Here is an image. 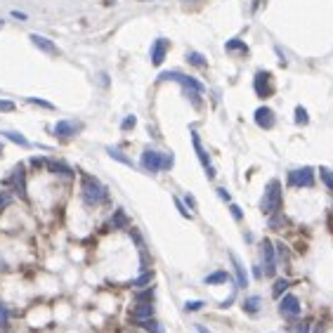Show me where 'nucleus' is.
Returning a JSON list of instances; mask_svg holds the SVG:
<instances>
[{
	"instance_id": "nucleus-28",
	"label": "nucleus",
	"mask_w": 333,
	"mask_h": 333,
	"mask_svg": "<svg viewBox=\"0 0 333 333\" xmlns=\"http://www.w3.org/2000/svg\"><path fill=\"white\" fill-rule=\"evenodd\" d=\"M151 279H154V272H142L140 277L132 281V286H147V284H149Z\"/></svg>"
},
{
	"instance_id": "nucleus-26",
	"label": "nucleus",
	"mask_w": 333,
	"mask_h": 333,
	"mask_svg": "<svg viewBox=\"0 0 333 333\" xmlns=\"http://www.w3.org/2000/svg\"><path fill=\"white\" fill-rule=\"evenodd\" d=\"M286 288H288V281H286V279L274 281V288H272V295H274V298H281V295L286 293Z\"/></svg>"
},
{
	"instance_id": "nucleus-29",
	"label": "nucleus",
	"mask_w": 333,
	"mask_h": 333,
	"mask_svg": "<svg viewBox=\"0 0 333 333\" xmlns=\"http://www.w3.org/2000/svg\"><path fill=\"white\" fill-rule=\"evenodd\" d=\"M12 201H15V196L10 192H0V210H5L8 206H12Z\"/></svg>"
},
{
	"instance_id": "nucleus-8",
	"label": "nucleus",
	"mask_w": 333,
	"mask_h": 333,
	"mask_svg": "<svg viewBox=\"0 0 333 333\" xmlns=\"http://www.w3.org/2000/svg\"><path fill=\"white\" fill-rule=\"evenodd\" d=\"M192 144H194L196 156H199V161H201V165H203V171H206V175H208V178H215V168L210 165V156L206 154V149H203V144H201V140H199L196 130H192Z\"/></svg>"
},
{
	"instance_id": "nucleus-14",
	"label": "nucleus",
	"mask_w": 333,
	"mask_h": 333,
	"mask_svg": "<svg viewBox=\"0 0 333 333\" xmlns=\"http://www.w3.org/2000/svg\"><path fill=\"white\" fill-rule=\"evenodd\" d=\"M253 118H256V123L260 125V128H265V130L274 125V111H272L270 107H258Z\"/></svg>"
},
{
	"instance_id": "nucleus-47",
	"label": "nucleus",
	"mask_w": 333,
	"mask_h": 333,
	"mask_svg": "<svg viewBox=\"0 0 333 333\" xmlns=\"http://www.w3.org/2000/svg\"><path fill=\"white\" fill-rule=\"evenodd\" d=\"M3 26H5V24H3V19H0V29H3Z\"/></svg>"
},
{
	"instance_id": "nucleus-16",
	"label": "nucleus",
	"mask_w": 333,
	"mask_h": 333,
	"mask_svg": "<svg viewBox=\"0 0 333 333\" xmlns=\"http://www.w3.org/2000/svg\"><path fill=\"white\" fill-rule=\"evenodd\" d=\"M45 163L50 173H57V175H64V178H73V168L66 165L64 161H45Z\"/></svg>"
},
{
	"instance_id": "nucleus-2",
	"label": "nucleus",
	"mask_w": 333,
	"mask_h": 333,
	"mask_svg": "<svg viewBox=\"0 0 333 333\" xmlns=\"http://www.w3.org/2000/svg\"><path fill=\"white\" fill-rule=\"evenodd\" d=\"M80 196H83L86 206H100V203L107 201L109 194L95 178H86L83 180V187H80Z\"/></svg>"
},
{
	"instance_id": "nucleus-40",
	"label": "nucleus",
	"mask_w": 333,
	"mask_h": 333,
	"mask_svg": "<svg viewBox=\"0 0 333 333\" xmlns=\"http://www.w3.org/2000/svg\"><path fill=\"white\" fill-rule=\"evenodd\" d=\"M229 210H232V215L236 217V220H243V210H241L239 206H234V203H232V206H229Z\"/></svg>"
},
{
	"instance_id": "nucleus-36",
	"label": "nucleus",
	"mask_w": 333,
	"mask_h": 333,
	"mask_svg": "<svg viewBox=\"0 0 333 333\" xmlns=\"http://www.w3.org/2000/svg\"><path fill=\"white\" fill-rule=\"evenodd\" d=\"M201 307H203L201 300H192V302H187V305H185L187 312H196V310H201Z\"/></svg>"
},
{
	"instance_id": "nucleus-24",
	"label": "nucleus",
	"mask_w": 333,
	"mask_h": 333,
	"mask_svg": "<svg viewBox=\"0 0 333 333\" xmlns=\"http://www.w3.org/2000/svg\"><path fill=\"white\" fill-rule=\"evenodd\" d=\"M135 302H144V305H154V288H144L135 295Z\"/></svg>"
},
{
	"instance_id": "nucleus-5",
	"label": "nucleus",
	"mask_w": 333,
	"mask_h": 333,
	"mask_svg": "<svg viewBox=\"0 0 333 333\" xmlns=\"http://www.w3.org/2000/svg\"><path fill=\"white\" fill-rule=\"evenodd\" d=\"M260 253H263V272L265 277H274L277 274V248L270 239L260 243Z\"/></svg>"
},
{
	"instance_id": "nucleus-38",
	"label": "nucleus",
	"mask_w": 333,
	"mask_h": 333,
	"mask_svg": "<svg viewBox=\"0 0 333 333\" xmlns=\"http://www.w3.org/2000/svg\"><path fill=\"white\" fill-rule=\"evenodd\" d=\"M173 201H175V206H178V210H180V213H182V215L187 217V220H189V217H192V215H189V210L185 208V203L180 201V199H173Z\"/></svg>"
},
{
	"instance_id": "nucleus-27",
	"label": "nucleus",
	"mask_w": 333,
	"mask_h": 333,
	"mask_svg": "<svg viewBox=\"0 0 333 333\" xmlns=\"http://www.w3.org/2000/svg\"><path fill=\"white\" fill-rule=\"evenodd\" d=\"M295 123H298V125H307V123H310V116H307L305 107H295Z\"/></svg>"
},
{
	"instance_id": "nucleus-39",
	"label": "nucleus",
	"mask_w": 333,
	"mask_h": 333,
	"mask_svg": "<svg viewBox=\"0 0 333 333\" xmlns=\"http://www.w3.org/2000/svg\"><path fill=\"white\" fill-rule=\"evenodd\" d=\"M217 196H220V199H222V201L232 203V196H229V192H227V189H222V187H220V189H217Z\"/></svg>"
},
{
	"instance_id": "nucleus-43",
	"label": "nucleus",
	"mask_w": 333,
	"mask_h": 333,
	"mask_svg": "<svg viewBox=\"0 0 333 333\" xmlns=\"http://www.w3.org/2000/svg\"><path fill=\"white\" fill-rule=\"evenodd\" d=\"M253 274H256V279H263V267H253Z\"/></svg>"
},
{
	"instance_id": "nucleus-19",
	"label": "nucleus",
	"mask_w": 333,
	"mask_h": 333,
	"mask_svg": "<svg viewBox=\"0 0 333 333\" xmlns=\"http://www.w3.org/2000/svg\"><path fill=\"white\" fill-rule=\"evenodd\" d=\"M260 307H263L260 295H251V298H246V300H243V310H246L248 314H258V312H260Z\"/></svg>"
},
{
	"instance_id": "nucleus-12",
	"label": "nucleus",
	"mask_w": 333,
	"mask_h": 333,
	"mask_svg": "<svg viewBox=\"0 0 333 333\" xmlns=\"http://www.w3.org/2000/svg\"><path fill=\"white\" fill-rule=\"evenodd\" d=\"M168 40L165 38H156L154 40V45H151V64L154 66H161L163 59H165V52H168Z\"/></svg>"
},
{
	"instance_id": "nucleus-23",
	"label": "nucleus",
	"mask_w": 333,
	"mask_h": 333,
	"mask_svg": "<svg viewBox=\"0 0 333 333\" xmlns=\"http://www.w3.org/2000/svg\"><path fill=\"white\" fill-rule=\"evenodd\" d=\"M107 154L111 156V158H116L118 163H123V165H130V168L135 165V163H132L130 158H128V156L123 154V151H118V149H114V147H107Z\"/></svg>"
},
{
	"instance_id": "nucleus-18",
	"label": "nucleus",
	"mask_w": 333,
	"mask_h": 333,
	"mask_svg": "<svg viewBox=\"0 0 333 333\" xmlns=\"http://www.w3.org/2000/svg\"><path fill=\"white\" fill-rule=\"evenodd\" d=\"M0 135H3V137H8L10 142H15V144H19V147H31V142L26 140V137H24L22 132H15V130H3V132H0Z\"/></svg>"
},
{
	"instance_id": "nucleus-4",
	"label": "nucleus",
	"mask_w": 333,
	"mask_h": 333,
	"mask_svg": "<svg viewBox=\"0 0 333 333\" xmlns=\"http://www.w3.org/2000/svg\"><path fill=\"white\" fill-rule=\"evenodd\" d=\"M158 80H175V83H180V86L185 88V93H196L201 95L203 93V83L201 80H196V78L192 76H185V73H180V71H163L161 76H158Z\"/></svg>"
},
{
	"instance_id": "nucleus-30",
	"label": "nucleus",
	"mask_w": 333,
	"mask_h": 333,
	"mask_svg": "<svg viewBox=\"0 0 333 333\" xmlns=\"http://www.w3.org/2000/svg\"><path fill=\"white\" fill-rule=\"evenodd\" d=\"M291 331L293 333H310V321H305V319H302V321H295V324L291 326Z\"/></svg>"
},
{
	"instance_id": "nucleus-48",
	"label": "nucleus",
	"mask_w": 333,
	"mask_h": 333,
	"mask_svg": "<svg viewBox=\"0 0 333 333\" xmlns=\"http://www.w3.org/2000/svg\"><path fill=\"white\" fill-rule=\"evenodd\" d=\"M0 151H3V147H0Z\"/></svg>"
},
{
	"instance_id": "nucleus-35",
	"label": "nucleus",
	"mask_w": 333,
	"mask_h": 333,
	"mask_svg": "<svg viewBox=\"0 0 333 333\" xmlns=\"http://www.w3.org/2000/svg\"><path fill=\"white\" fill-rule=\"evenodd\" d=\"M135 123H137V118H135V116H125L121 128H123V130H132V128H135Z\"/></svg>"
},
{
	"instance_id": "nucleus-41",
	"label": "nucleus",
	"mask_w": 333,
	"mask_h": 333,
	"mask_svg": "<svg viewBox=\"0 0 333 333\" xmlns=\"http://www.w3.org/2000/svg\"><path fill=\"white\" fill-rule=\"evenodd\" d=\"M132 241H135V243H137V246H142V236H140V232H135V229H132Z\"/></svg>"
},
{
	"instance_id": "nucleus-1",
	"label": "nucleus",
	"mask_w": 333,
	"mask_h": 333,
	"mask_svg": "<svg viewBox=\"0 0 333 333\" xmlns=\"http://www.w3.org/2000/svg\"><path fill=\"white\" fill-rule=\"evenodd\" d=\"M142 168L149 173H161V171H171L173 168V156L171 154H161L154 149H147L142 154Z\"/></svg>"
},
{
	"instance_id": "nucleus-25",
	"label": "nucleus",
	"mask_w": 333,
	"mask_h": 333,
	"mask_svg": "<svg viewBox=\"0 0 333 333\" xmlns=\"http://www.w3.org/2000/svg\"><path fill=\"white\" fill-rule=\"evenodd\" d=\"M319 178H321V182H324L328 189H333V171H328L326 165H321V168H319Z\"/></svg>"
},
{
	"instance_id": "nucleus-31",
	"label": "nucleus",
	"mask_w": 333,
	"mask_h": 333,
	"mask_svg": "<svg viewBox=\"0 0 333 333\" xmlns=\"http://www.w3.org/2000/svg\"><path fill=\"white\" fill-rule=\"evenodd\" d=\"M227 50H229V52H234V50H239V52H246L248 47H246V43H241V40H227Z\"/></svg>"
},
{
	"instance_id": "nucleus-13",
	"label": "nucleus",
	"mask_w": 333,
	"mask_h": 333,
	"mask_svg": "<svg viewBox=\"0 0 333 333\" xmlns=\"http://www.w3.org/2000/svg\"><path fill=\"white\" fill-rule=\"evenodd\" d=\"M52 132L59 137V140H69V137H73L78 132V125L71 123V121H59V123L52 128Z\"/></svg>"
},
{
	"instance_id": "nucleus-32",
	"label": "nucleus",
	"mask_w": 333,
	"mask_h": 333,
	"mask_svg": "<svg viewBox=\"0 0 333 333\" xmlns=\"http://www.w3.org/2000/svg\"><path fill=\"white\" fill-rule=\"evenodd\" d=\"M15 102H10V100H0V114H10V111H15Z\"/></svg>"
},
{
	"instance_id": "nucleus-37",
	"label": "nucleus",
	"mask_w": 333,
	"mask_h": 333,
	"mask_svg": "<svg viewBox=\"0 0 333 333\" xmlns=\"http://www.w3.org/2000/svg\"><path fill=\"white\" fill-rule=\"evenodd\" d=\"M277 251H279V260H281V263L288 265V251H286V246H284V243H279V246H277Z\"/></svg>"
},
{
	"instance_id": "nucleus-33",
	"label": "nucleus",
	"mask_w": 333,
	"mask_h": 333,
	"mask_svg": "<svg viewBox=\"0 0 333 333\" xmlns=\"http://www.w3.org/2000/svg\"><path fill=\"white\" fill-rule=\"evenodd\" d=\"M29 104H36V107H43V109H54V104H50V102H45V100H38V97H29Z\"/></svg>"
},
{
	"instance_id": "nucleus-45",
	"label": "nucleus",
	"mask_w": 333,
	"mask_h": 333,
	"mask_svg": "<svg viewBox=\"0 0 333 333\" xmlns=\"http://www.w3.org/2000/svg\"><path fill=\"white\" fill-rule=\"evenodd\" d=\"M12 17H17V19H26V15H24V12H17V10H12Z\"/></svg>"
},
{
	"instance_id": "nucleus-44",
	"label": "nucleus",
	"mask_w": 333,
	"mask_h": 333,
	"mask_svg": "<svg viewBox=\"0 0 333 333\" xmlns=\"http://www.w3.org/2000/svg\"><path fill=\"white\" fill-rule=\"evenodd\" d=\"M194 328H196V331H199V333H210V331H208V328H206V326H203V324H196V326H194Z\"/></svg>"
},
{
	"instance_id": "nucleus-15",
	"label": "nucleus",
	"mask_w": 333,
	"mask_h": 333,
	"mask_svg": "<svg viewBox=\"0 0 333 333\" xmlns=\"http://www.w3.org/2000/svg\"><path fill=\"white\" fill-rule=\"evenodd\" d=\"M229 260H232L234 274H236V286H239V288H246V286H248V274H246V270H243L241 260L234 256V253H229Z\"/></svg>"
},
{
	"instance_id": "nucleus-46",
	"label": "nucleus",
	"mask_w": 333,
	"mask_h": 333,
	"mask_svg": "<svg viewBox=\"0 0 333 333\" xmlns=\"http://www.w3.org/2000/svg\"><path fill=\"white\" fill-rule=\"evenodd\" d=\"M5 270H8V263H5V260L0 258V272H5Z\"/></svg>"
},
{
	"instance_id": "nucleus-22",
	"label": "nucleus",
	"mask_w": 333,
	"mask_h": 333,
	"mask_svg": "<svg viewBox=\"0 0 333 333\" xmlns=\"http://www.w3.org/2000/svg\"><path fill=\"white\" fill-rule=\"evenodd\" d=\"M187 62L194 64V66H199V69H206V66H208V59H206L201 52H189L187 54Z\"/></svg>"
},
{
	"instance_id": "nucleus-10",
	"label": "nucleus",
	"mask_w": 333,
	"mask_h": 333,
	"mask_svg": "<svg viewBox=\"0 0 333 333\" xmlns=\"http://www.w3.org/2000/svg\"><path fill=\"white\" fill-rule=\"evenodd\" d=\"M130 317L135 324H140V321H149V319H154V305H144V302H135V307L130 310Z\"/></svg>"
},
{
	"instance_id": "nucleus-17",
	"label": "nucleus",
	"mask_w": 333,
	"mask_h": 333,
	"mask_svg": "<svg viewBox=\"0 0 333 333\" xmlns=\"http://www.w3.org/2000/svg\"><path fill=\"white\" fill-rule=\"evenodd\" d=\"M31 43H33L36 47H40L43 52L57 54V47H54V43H52V40H47V38H43V36H36V33H33V36H31Z\"/></svg>"
},
{
	"instance_id": "nucleus-3",
	"label": "nucleus",
	"mask_w": 333,
	"mask_h": 333,
	"mask_svg": "<svg viewBox=\"0 0 333 333\" xmlns=\"http://www.w3.org/2000/svg\"><path fill=\"white\" fill-rule=\"evenodd\" d=\"M260 208H263V213H267V215H274V213L281 208V182L279 180H272L270 185H267Z\"/></svg>"
},
{
	"instance_id": "nucleus-20",
	"label": "nucleus",
	"mask_w": 333,
	"mask_h": 333,
	"mask_svg": "<svg viewBox=\"0 0 333 333\" xmlns=\"http://www.w3.org/2000/svg\"><path fill=\"white\" fill-rule=\"evenodd\" d=\"M206 284H208V286H217V284H227V281H229V274H227V272H222V270H217V272H213V274H208V277H206Z\"/></svg>"
},
{
	"instance_id": "nucleus-6",
	"label": "nucleus",
	"mask_w": 333,
	"mask_h": 333,
	"mask_svg": "<svg viewBox=\"0 0 333 333\" xmlns=\"http://www.w3.org/2000/svg\"><path fill=\"white\" fill-rule=\"evenodd\" d=\"M288 185L291 187H312L314 185V168L305 165V168L291 171L288 173Z\"/></svg>"
},
{
	"instance_id": "nucleus-11",
	"label": "nucleus",
	"mask_w": 333,
	"mask_h": 333,
	"mask_svg": "<svg viewBox=\"0 0 333 333\" xmlns=\"http://www.w3.org/2000/svg\"><path fill=\"white\" fill-rule=\"evenodd\" d=\"M10 185H15V189H17V194L22 196V199H26V173H24V165L19 163L15 171H12V178L8 180Z\"/></svg>"
},
{
	"instance_id": "nucleus-34",
	"label": "nucleus",
	"mask_w": 333,
	"mask_h": 333,
	"mask_svg": "<svg viewBox=\"0 0 333 333\" xmlns=\"http://www.w3.org/2000/svg\"><path fill=\"white\" fill-rule=\"evenodd\" d=\"M8 324H10V312L0 305V328H8Z\"/></svg>"
},
{
	"instance_id": "nucleus-21",
	"label": "nucleus",
	"mask_w": 333,
	"mask_h": 333,
	"mask_svg": "<svg viewBox=\"0 0 333 333\" xmlns=\"http://www.w3.org/2000/svg\"><path fill=\"white\" fill-rule=\"evenodd\" d=\"M130 225V220H128V215H125V210L118 208L114 215H111V227H118V229H125V227Z\"/></svg>"
},
{
	"instance_id": "nucleus-7",
	"label": "nucleus",
	"mask_w": 333,
	"mask_h": 333,
	"mask_svg": "<svg viewBox=\"0 0 333 333\" xmlns=\"http://www.w3.org/2000/svg\"><path fill=\"white\" fill-rule=\"evenodd\" d=\"M279 314L284 319H298L300 317V300H298L295 295L286 293L279 300Z\"/></svg>"
},
{
	"instance_id": "nucleus-42",
	"label": "nucleus",
	"mask_w": 333,
	"mask_h": 333,
	"mask_svg": "<svg viewBox=\"0 0 333 333\" xmlns=\"http://www.w3.org/2000/svg\"><path fill=\"white\" fill-rule=\"evenodd\" d=\"M185 201L189 203V208H196V201H194V196H192V194H187V196H185Z\"/></svg>"
},
{
	"instance_id": "nucleus-9",
	"label": "nucleus",
	"mask_w": 333,
	"mask_h": 333,
	"mask_svg": "<svg viewBox=\"0 0 333 333\" xmlns=\"http://www.w3.org/2000/svg\"><path fill=\"white\" fill-rule=\"evenodd\" d=\"M253 86H256V95H258V97H263V100L272 95V78H270L267 71H258V73H256V83H253Z\"/></svg>"
}]
</instances>
